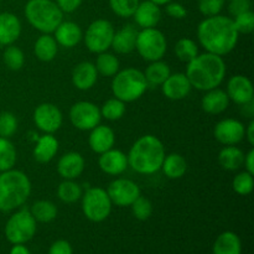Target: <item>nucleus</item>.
I'll return each mask as SVG.
<instances>
[{"mask_svg":"<svg viewBox=\"0 0 254 254\" xmlns=\"http://www.w3.org/2000/svg\"><path fill=\"white\" fill-rule=\"evenodd\" d=\"M116 143V134L111 127L101 126L98 124L91 130L88 138L89 148L97 154H102L109 150L114 146Z\"/></svg>","mask_w":254,"mask_h":254,"instance_id":"nucleus-20","label":"nucleus"},{"mask_svg":"<svg viewBox=\"0 0 254 254\" xmlns=\"http://www.w3.org/2000/svg\"><path fill=\"white\" fill-rule=\"evenodd\" d=\"M213 254H242V243L235 232L226 231L216 238L212 248Z\"/></svg>","mask_w":254,"mask_h":254,"instance_id":"nucleus-27","label":"nucleus"},{"mask_svg":"<svg viewBox=\"0 0 254 254\" xmlns=\"http://www.w3.org/2000/svg\"><path fill=\"white\" fill-rule=\"evenodd\" d=\"M228 104H230V98L227 93L220 88L206 91V94L201 101V107L208 114H221L228 108Z\"/></svg>","mask_w":254,"mask_h":254,"instance_id":"nucleus-25","label":"nucleus"},{"mask_svg":"<svg viewBox=\"0 0 254 254\" xmlns=\"http://www.w3.org/2000/svg\"><path fill=\"white\" fill-rule=\"evenodd\" d=\"M112 203L119 207L130 206L140 196V189L129 179H116L107 189Z\"/></svg>","mask_w":254,"mask_h":254,"instance_id":"nucleus-12","label":"nucleus"},{"mask_svg":"<svg viewBox=\"0 0 254 254\" xmlns=\"http://www.w3.org/2000/svg\"><path fill=\"white\" fill-rule=\"evenodd\" d=\"M17 130L16 117L10 112H2L0 113V136L7 138L14 135Z\"/></svg>","mask_w":254,"mask_h":254,"instance_id":"nucleus-42","label":"nucleus"},{"mask_svg":"<svg viewBox=\"0 0 254 254\" xmlns=\"http://www.w3.org/2000/svg\"><path fill=\"white\" fill-rule=\"evenodd\" d=\"M59 151V140L52 134H44L37 140L34 148L35 160L41 164H47L55 158Z\"/></svg>","mask_w":254,"mask_h":254,"instance_id":"nucleus-26","label":"nucleus"},{"mask_svg":"<svg viewBox=\"0 0 254 254\" xmlns=\"http://www.w3.org/2000/svg\"><path fill=\"white\" fill-rule=\"evenodd\" d=\"M25 16L42 34H51L64 21V12L54 0H29L25 5Z\"/></svg>","mask_w":254,"mask_h":254,"instance_id":"nucleus-5","label":"nucleus"},{"mask_svg":"<svg viewBox=\"0 0 254 254\" xmlns=\"http://www.w3.org/2000/svg\"><path fill=\"white\" fill-rule=\"evenodd\" d=\"M36 233V221L30 210L22 208L10 216L5 225V237L12 245L26 243L34 238Z\"/></svg>","mask_w":254,"mask_h":254,"instance_id":"nucleus-8","label":"nucleus"},{"mask_svg":"<svg viewBox=\"0 0 254 254\" xmlns=\"http://www.w3.org/2000/svg\"><path fill=\"white\" fill-rule=\"evenodd\" d=\"M34 123L45 134H54L62 126V113L52 103H41L34 112Z\"/></svg>","mask_w":254,"mask_h":254,"instance_id":"nucleus-13","label":"nucleus"},{"mask_svg":"<svg viewBox=\"0 0 254 254\" xmlns=\"http://www.w3.org/2000/svg\"><path fill=\"white\" fill-rule=\"evenodd\" d=\"M238 34H251L254 30V12L252 10L237 15L233 19Z\"/></svg>","mask_w":254,"mask_h":254,"instance_id":"nucleus-43","label":"nucleus"},{"mask_svg":"<svg viewBox=\"0 0 254 254\" xmlns=\"http://www.w3.org/2000/svg\"><path fill=\"white\" fill-rule=\"evenodd\" d=\"M166 14L169 15L173 19H184V17L188 15V10L185 9L184 5H181L180 2H174L170 1L166 4Z\"/></svg>","mask_w":254,"mask_h":254,"instance_id":"nucleus-45","label":"nucleus"},{"mask_svg":"<svg viewBox=\"0 0 254 254\" xmlns=\"http://www.w3.org/2000/svg\"><path fill=\"white\" fill-rule=\"evenodd\" d=\"M136 36H138V30L131 25H127V26H123L121 30L114 32L111 47L117 54H130L135 50Z\"/></svg>","mask_w":254,"mask_h":254,"instance_id":"nucleus-24","label":"nucleus"},{"mask_svg":"<svg viewBox=\"0 0 254 254\" xmlns=\"http://www.w3.org/2000/svg\"><path fill=\"white\" fill-rule=\"evenodd\" d=\"M197 37L206 52L225 56L235 50L240 34L232 17L218 14L206 17L200 22L197 27Z\"/></svg>","mask_w":254,"mask_h":254,"instance_id":"nucleus-1","label":"nucleus"},{"mask_svg":"<svg viewBox=\"0 0 254 254\" xmlns=\"http://www.w3.org/2000/svg\"><path fill=\"white\" fill-rule=\"evenodd\" d=\"M225 0H198V10L206 17L215 16L222 11Z\"/></svg>","mask_w":254,"mask_h":254,"instance_id":"nucleus-44","label":"nucleus"},{"mask_svg":"<svg viewBox=\"0 0 254 254\" xmlns=\"http://www.w3.org/2000/svg\"><path fill=\"white\" fill-rule=\"evenodd\" d=\"M135 50L145 61H159L165 56L168 50L165 35L155 27L141 29L136 36Z\"/></svg>","mask_w":254,"mask_h":254,"instance_id":"nucleus-7","label":"nucleus"},{"mask_svg":"<svg viewBox=\"0 0 254 254\" xmlns=\"http://www.w3.org/2000/svg\"><path fill=\"white\" fill-rule=\"evenodd\" d=\"M35 56L42 62H50L56 57L59 52V45L54 36L50 34H42L34 45Z\"/></svg>","mask_w":254,"mask_h":254,"instance_id":"nucleus-28","label":"nucleus"},{"mask_svg":"<svg viewBox=\"0 0 254 254\" xmlns=\"http://www.w3.org/2000/svg\"><path fill=\"white\" fill-rule=\"evenodd\" d=\"M21 34V22L19 17L12 12L0 14V45L9 46L12 45Z\"/></svg>","mask_w":254,"mask_h":254,"instance_id":"nucleus-21","label":"nucleus"},{"mask_svg":"<svg viewBox=\"0 0 254 254\" xmlns=\"http://www.w3.org/2000/svg\"><path fill=\"white\" fill-rule=\"evenodd\" d=\"M94 66H96L97 72L99 74L112 77L119 71V60L113 54H109L107 51L101 52V54H98Z\"/></svg>","mask_w":254,"mask_h":254,"instance_id":"nucleus-34","label":"nucleus"},{"mask_svg":"<svg viewBox=\"0 0 254 254\" xmlns=\"http://www.w3.org/2000/svg\"><path fill=\"white\" fill-rule=\"evenodd\" d=\"M245 126L237 119L227 118L218 122L215 127V138L222 145H237L245 138Z\"/></svg>","mask_w":254,"mask_h":254,"instance_id":"nucleus-14","label":"nucleus"},{"mask_svg":"<svg viewBox=\"0 0 254 254\" xmlns=\"http://www.w3.org/2000/svg\"><path fill=\"white\" fill-rule=\"evenodd\" d=\"M31 193V183L25 173L15 169L0 173V211L11 212L21 207Z\"/></svg>","mask_w":254,"mask_h":254,"instance_id":"nucleus-4","label":"nucleus"},{"mask_svg":"<svg viewBox=\"0 0 254 254\" xmlns=\"http://www.w3.org/2000/svg\"><path fill=\"white\" fill-rule=\"evenodd\" d=\"M185 74L192 88L203 92L210 91L217 88L225 79L226 64L222 56L205 52L189 62Z\"/></svg>","mask_w":254,"mask_h":254,"instance_id":"nucleus-2","label":"nucleus"},{"mask_svg":"<svg viewBox=\"0 0 254 254\" xmlns=\"http://www.w3.org/2000/svg\"><path fill=\"white\" fill-rule=\"evenodd\" d=\"M30 213L36 222L49 223L54 221L57 216V207L54 202L49 200H39L32 203Z\"/></svg>","mask_w":254,"mask_h":254,"instance_id":"nucleus-32","label":"nucleus"},{"mask_svg":"<svg viewBox=\"0 0 254 254\" xmlns=\"http://www.w3.org/2000/svg\"><path fill=\"white\" fill-rule=\"evenodd\" d=\"M170 74L171 72L169 64L159 60V61H153L146 67L144 76L148 82V86L149 84L150 86H161Z\"/></svg>","mask_w":254,"mask_h":254,"instance_id":"nucleus-31","label":"nucleus"},{"mask_svg":"<svg viewBox=\"0 0 254 254\" xmlns=\"http://www.w3.org/2000/svg\"><path fill=\"white\" fill-rule=\"evenodd\" d=\"M84 165V159L81 154L69 151L60 158L57 163V173L64 180H74L82 175Z\"/></svg>","mask_w":254,"mask_h":254,"instance_id":"nucleus-18","label":"nucleus"},{"mask_svg":"<svg viewBox=\"0 0 254 254\" xmlns=\"http://www.w3.org/2000/svg\"><path fill=\"white\" fill-rule=\"evenodd\" d=\"M150 1L160 6V5H166V4H168V2L173 1V0H150Z\"/></svg>","mask_w":254,"mask_h":254,"instance_id":"nucleus-53","label":"nucleus"},{"mask_svg":"<svg viewBox=\"0 0 254 254\" xmlns=\"http://www.w3.org/2000/svg\"><path fill=\"white\" fill-rule=\"evenodd\" d=\"M114 32L116 30L111 21L104 19L94 20L93 22H91L84 35L86 47L93 54L106 52L112 46Z\"/></svg>","mask_w":254,"mask_h":254,"instance_id":"nucleus-10","label":"nucleus"},{"mask_svg":"<svg viewBox=\"0 0 254 254\" xmlns=\"http://www.w3.org/2000/svg\"><path fill=\"white\" fill-rule=\"evenodd\" d=\"M232 188L235 192H237L241 196H247L250 195L253 191L254 188V179L252 174L248 171H243L240 173L238 175L235 176L232 183Z\"/></svg>","mask_w":254,"mask_h":254,"instance_id":"nucleus-39","label":"nucleus"},{"mask_svg":"<svg viewBox=\"0 0 254 254\" xmlns=\"http://www.w3.org/2000/svg\"><path fill=\"white\" fill-rule=\"evenodd\" d=\"M174 52H175L176 57L181 62L189 64V62L192 61L198 55V47L193 40L188 39V37H183V39H180L176 42Z\"/></svg>","mask_w":254,"mask_h":254,"instance_id":"nucleus-36","label":"nucleus"},{"mask_svg":"<svg viewBox=\"0 0 254 254\" xmlns=\"http://www.w3.org/2000/svg\"><path fill=\"white\" fill-rule=\"evenodd\" d=\"M245 136L247 138L250 145H254V121L251 119L250 124H248L247 128L245 129Z\"/></svg>","mask_w":254,"mask_h":254,"instance_id":"nucleus-50","label":"nucleus"},{"mask_svg":"<svg viewBox=\"0 0 254 254\" xmlns=\"http://www.w3.org/2000/svg\"><path fill=\"white\" fill-rule=\"evenodd\" d=\"M133 216L139 221H146L153 215V203L144 196H139L130 205Z\"/></svg>","mask_w":254,"mask_h":254,"instance_id":"nucleus-41","label":"nucleus"},{"mask_svg":"<svg viewBox=\"0 0 254 254\" xmlns=\"http://www.w3.org/2000/svg\"><path fill=\"white\" fill-rule=\"evenodd\" d=\"M2 60L6 67L11 71H19L25 64L24 52L15 45H9L2 54Z\"/></svg>","mask_w":254,"mask_h":254,"instance_id":"nucleus-38","label":"nucleus"},{"mask_svg":"<svg viewBox=\"0 0 254 254\" xmlns=\"http://www.w3.org/2000/svg\"><path fill=\"white\" fill-rule=\"evenodd\" d=\"M128 166L135 173L151 175L161 169L165 159V146L155 135H143L133 144L129 150Z\"/></svg>","mask_w":254,"mask_h":254,"instance_id":"nucleus-3","label":"nucleus"},{"mask_svg":"<svg viewBox=\"0 0 254 254\" xmlns=\"http://www.w3.org/2000/svg\"><path fill=\"white\" fill-rule=\"evenodd\" d=\"M10 254H30V251L24 243H17V245H12Z\"/></svg>","mask_w":254,"mask_h":254,"instance_id":"nucleus-51","label":"nucleus"},{"mask_svg":"<svg viewBox=\"0 0 254 254\" xmlns=\"http://www.w3.org/2000/svg\"><path fill=\"white\" fill-rule=\"evenodd\" d=\"M140 0H109L112 11L119 17H130L135 12Z\"/></svg>","mask_w":254,"mask_h":254,"instance_id":"nucleus-40","label":"nucleus"},{"mask_svg":"<svg viewBox=\"0 0 254 254\" xmlns=\"http://www.w3.org/2000/svg\"><path fill=\"white\" fill-rule=\"evenodd\" d=\"M98 165L104 174L117 176L123 174L128 169V158L123 151L118 149H109L99 154Z\"/></svg>","mask_w":254,"mask_h":254,"instance_id":"nucleus-17","label":"nucleus"},{"mask_svg":"<svg viewBox=\"0 0 254 254\" xmlns=\"http://www.w3.org/2000/svg\"><path fill=\"white\" fill-rule=\"evenodd\" d=\"M97 79H98V72L92 62H81L72 71V83L79 91L91 89L96 84Z\"/></svg>","mask_w":254,"mask_h":254,"instance_id":"nucleus-19","label":"nucleus"},{"mask_svg":"<svg viewBox=\"0 0 254 254\" xmlns=\"http://www.w3.org/2000/svg\"><path fill=\"white\" fill-rule=\"evenodd\" d=\"M148 88V82L143 72L138 68L128 67L114 74L112 81V92L114 97L124 103L140 98Z\"/></svg>","mask_w":254,"mask_h":254,"instance_id":"nucleus-6","label":"nucleus"},{"mask_svg":"<svg viewBox=\"0 0 254 254\" xmlns=\"http://www.w3.org/2000/svg\"><path fill=\"white\" fill-rule=\"evenodd\" d=\"M243 165L246 166V171H248V173L254 175V149H251V150L246 154Z\"/></svg>","mask_w":254,"mask_h":254,"instance_id":"nucleus-49","label":"nucleus"},{"mask_svg":"<svg viewBox=\"0 0 254 254\" xmlns=\"http://www.w3.org/2000/svg\"><path fill=\"white\" fill-rule=\"evenodd\" d=\"M0 1H1V0H0Z\"/></svg>","mask_w":254,"mask_h":254,"instance_id":"nucleus-55","label":"nucleus"},{"mask_svg":"<svg viewBox=\"0 0 254 254\" xmlns=\"http://www.w3.org/2000/svg\"><path fill=\"white\" fill-rule=\"evenodd\" d=\"M230 1H232V0H230Z\"/></svg>","mask_w":254,"mask_h":254,"instance_id":"nucleus-54","label":"nucleus"},{"mask_svg":"<svg viewBox=\"0 0 254 254\" xmlns=\"http://www.w3.org/2000/svg\"><path fill=\"white\" fill-rule=\"evenodd\" d=\"M133 16L138 26L141 29H149L155 27L159 24L161 19V10L159 5L154 4L150 0H145L139 2Z\"/></svg>","mask_w":254,"mask_h":254,"instance_id":"nucleus-23","label":"nucleus"},{"mask_svg":"<svg viewBox=\"0 0 254 254\" xmlns=\"http://www.w3.org/2000/svg\"><path fill=\"white\" fill-rule=\"evenodd\" d=\"M49 254H73V250L69 242L64 240H59L51 245Z\"/></svg>","mask_w":254,"mask_h":254,"instance_id":"nucleus-47","label":"nucleus"},{"mask_svg":"<svg viewBox=\"0 0 254 254\" xmlns=\"http://www.w3.org/2000/svg\"><path fill=\"white\" fill-rule=\"evenodd\" d=\"M226 93H227L230 101L242 106V104L253 101L254 88L248 77L243 76V74H236V76L231 77L228 81Z\"/></svg>","mask_w":254,"mask_h":254,"instance_id":"nucleus-15","label":"nucleus"},{"mask_svg":"<svg viewBox=\"0 0 254 254\" xmlns=\"http://www.w3.org/2000/svg\"><path fill=\"white\" fill-rule=\"evenodd\" d=\"M242 108H243V112H245V116L248 117V118L252 119L253 118V114H254L253 101L248 102V103H246V104H242Z\"/></svg>","mask_w":254,"mask_h":254,"instance_id":"nucleus-52","label":"nucleus"},{"mask_svg":"<svg viewBox=\"0 0 254 254\" xmlns=\"http://www.w3.org/2000/svg\"><path fill=\"white\" fill-rule=\"evenodd\" d=\"M83 0H56L57 6L61 9L62 12H73L81 6Z\"/></svg>","mask_w":254,"mask_h":254,"instance_id":"nucleus-48","label":"nucleus"},{"mask_svg":"<svg viewBox=\"0 0 254 254\" xmlns=\"http://www.w3.org/2000/svg\"><path fill=\"white\" fill-rule=\"evenodd\" d=\"M126 114V103L118 98H111L102 106L101 116L107 121H119Z\"/></svg>","mask_w":254,"mask_h":254,"instance_id":"nucleus-37","label":"nucleus"},{"mask_svg":"<svg viewBox=\"0 0 254 254\" xmlns=\"http://www.w3.org/2000/svg\"><path fill=\"white\" fill-rule=\"evenodd\" d=\"M54 34L57 45L66 47V49H72L76 45H78L83 37L79 25L73 21H62L56 27Z\"/></svg>","mask_w":254,"mask_h":254,"instance_id":"nucleus-22","label":"nucleus"},{"mask_svg":"<svg viewBox=\"0 0 254 254\" xmlns=\"http://www.w3.org/2000/svg\"><path fill=\"white\" fill-rule=\"evenodd\" d=\"M81 186L73 180H64L57 188V196L64 203H73L82 197Z\"/></svg>","mask_w":254,"mask_h":254,"instance_id":"nucleus-35","label":"nucleus"},{"mask_svg":"<svg viewBox=\"0 0 254 254\" xmlns=\"http://www.w3.org/2000/svg\"><path fill=\"white\" fill-rule=\"evenodd\" d=\"M191 88L192 86L185 73L170 74L161 84L163 94L171 101H180L186 98L190 94Z\"/></svg>","mask_w":254,"mask_h":254,"instance_id":"nucleus-16","label":"nucleus"},{"mask_svg":"<svg viewBox=\"0 0 254 254\" xmlns=\"http://www.w3.org/2000/svg\"><path fill=\"white\" fill-rule=\"evenodd\" d=\"M82 211L86 218L92 222H102L111 215L112 201L107 190L102 188H91L82 195Z\"/></svg>","mask_w":254,"mask_h":254,"instance_id":"nucleus-9","label":"nucleus"},{"mask_svg":"<svg viewBox=\"0 0 254 254\" xmlns=\"http://www.w3.org/2000/svg\"><path fill=\"white\" fill-rule=\"evenodd\" d=\"M101 109L92 102H77L69 109V121L79 130H92L101 123Z\"/></svg>","mask_w":254,"mask_h":254,"instance_id":"nucleus-11","label":"nucleus"},{"mask_svg":"<svg viewBox=\"0 0 254 254\" xmlns=\"http://www.w3.org/2000/svg\"><path fill=\"white\" fill-rule=\"evenodd\" d=\"M243 161H245V153L235 145L225 146L218 154V163L225 170H238L243 165Z\"/></svg>","mask_w":254,"mask_h":254,"instance_id":"nucleus-30","label":"nucleus"},{"mask_svg":"<svg viewBox=\"0 0 254 254\" xmlns=\"http://www.w3.org/2000/svg\"><path fill=\"white\" fill-rule=\"evenodd\" d=\"M160 170H163L166 178L176 180L185 175L186 170H188V163L180 154H169V155H165Z\"/></svg>","mask_w":254,"mask_h":254,"instance_id":"nucleus-29","label":"nucleus"},{"mask_svg":"<svg viewBox=\"0 0 254 254\" xmlns=\"http://www.w3.org/2000/svg\"><path fill=\"white\" fill-rule=\"evenodd\" d=\"M16 149L7 138L0 136V173L14 169L16 164Z\"/></svg>","mask_w":254,"mask_h":254,"instance_id":"nucleus-33","label":"nucleus"},{"mask_svg":"<svg viewBox=\"0 0 254 254\" xmlns=\"http://www.w3.org/2000/svg\"><path fill=\"white\" fill-rule=\"evenodd\" d=\"M228 10H230V14L235 17L251 10V1L250 0H232L230 2Z\"/></svg>","mask_w":254,"mask_h":254,"instance_id":"nucleus-46","label":"nucleus"}]
</instances>
